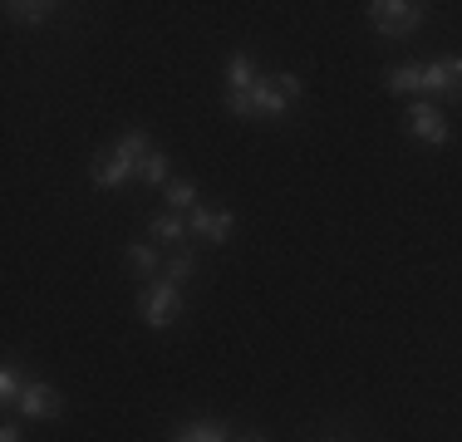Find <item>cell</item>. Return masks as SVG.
I'll return each instance as SVG.
<instances>
[{
  "label": "cell",
  "mask_w": 462,
  "mask_h": 442,
  "mask_svg": "<svg viewBox=\"0 0 462 442\" xmlns=\"http://www.w3.org/2000/svg\"><path fill=\"white\" fill-rule=\"evenodd\" d=\"M148 152H152V143H148V133L143 128H128L124 138L114 143V152H98L94 158V187H104V192H114V187H124V182H138V168L148 162Z\"/></svg>",
  "instance_id": "cell-1"
},
{
  "label": "cell",
  "mask_w": 462,
  "mask_h": 442,
  "mask_svg": "<svg viewBox=\"0 0 462 442\" xmlns=\"http://www.w3.org/2000/svg\"><path fill=\"white\" fill-rule=\"evenodd\" d=\"M423 15H428V5H418V0H374L369 5V25L383 40H409L423 25Z\"/></svg>",
  "instance_id": "cell-2"
},
{
  "label": "cell",
  "mask_w": 462,
  "mask_h": 442,
  "mask_svg": "<svg viewBox=\"0 0 462 442\" xmlns=\"http://www.w3.org/2000/svg\"><path fill=\"white\" fill-rule=\"evenodd\" d=\"M178 309H182V285H172V281H152V285H143V295H138V315L148 319V329H168L172 319H178Z\"/></svg>",
  "instance_id": "cell-3"
},
{
  "label": "cell",
  "mask_w": 462,
  "mask_h": 442,
  "mask_svg": "<svg viewBox=\"0 0 462 442\" xmlns=\"http://www.w3.org/2000/svg\"><path fill=\"white\" fill-rule=\"evenodd\" d=\"M409 138L413 143H428V148H443V143H448L443 108H433L428 98H413V104H409Z\"/></svg>",
  "instance_id": "cell-4"
},
{
  "label": "cell",
  "mask_w": 462,
  "mask_h": 442,
  "mask_svg": "<svg viewBox=\"0 0 462 442\" xmlns=\"http://www.w3.org/2000/svg\"><path fill=\"white\" fill-rule=\"evenodd\" d=\"M187 231L202 236L207 246H226V236L236 231V216H231L226 207H192V212H187Z\"/></svg>",
  "instance_id": "cell-5"
},
{
  "label": "cell",
  "mask_w": 462,
  "mask_h": 442,
  "mask_svg": "<svg viewBox=\"0 0 462 442\" xmlns=\"http://www.w3.org/2000/svg\"><path fill=\"white\" fill-rule=\"evenodd\" d=\"M20 413L25 418H35V423H54V418L64 413V398L54 383H25V393H20Z\"/></svg>",
  "instance_id": "cell-6"
},
{
  "label": "cell",
  "mask_w": 462,
  "mask_h": 442,
  "mask_svg": "<svg viewBox=\"0 0 462 442\" xmlns=\"http://www.w3.org/2000/svg\"><path fill=\"white\" fill-rule=\"evenodd\" d=\"M423 94L462 98V60H457V54H448V60L423 64Z\"/></svg>",
  "instance_id": "cell-7"
},
{
  "label": "cell",
  "mask_w": 462,
  "mask_h": 442,
  "mask_svg": "<svg viewBox=\"0 0 462 442\" xmlns=\"http://www.w3.org/2000/svg\"><path fill=\"white\" fill-rule=\"evenodd\" d=\"M256 64H251V54H231L226 60V94H251L256 88Z\"/></svg>",
  "instance_id": "cell-8"
},
{
  "label": "cell",
  "mask_w": 462,
  "mask_h": 442,
  "mask_svg": "<svg viewBox=\"0 0 462 442\" xmlns=\"http://www.w3.org/2000/svg\"><path fill=\"white\" fill-rule=\"evenodd\" d=\"M383 88H389V94H399V98L423 94V64H399V69H389Z\"/></svg>",
  "instance_id": "cell-9"
},
{
  "label": "cell",
  "mask_w": 462,
  "mask_h": 442,
  "mask_svg": "<svg viewBox=\"0 0 462 442\" xmlns=\"http://www.w3.org/2000/svg\"><path fill=\"white\" fill-rule=\"evenodd\" d=\"M172 442H231V433H226V423H217V418H197V423L178 428Z\"/></svg>",
  "instance_id": "cell-10"
},
{
  "label": "cell",
  "mask_w": 462,
  "mask_h": 442,
  "mask_svg": "<svg viewBox=\"0 0 462 442\" xmlns=\"http://www.w3.org/2000/svg\"><path fill=\"white\" fill-rule=\"evenodd\" d=\"M162 197H168V207H172V212H192V207H197V182H192V177H172V182L168 187H162Z\"/></svg>",
  "instance_id": "cell-11"
},
{
  "label": "cell",
  "mask_w": 462,
  "mask_h": 442,
  "mask_svg": "<svg viewBox=\"0 0 462 442\" xmlns=\"http://www.w3.org/2000/svg\"><path fill=\"white\" fill-rule=\"evenodd\" d=\"M128 265H134V275L148 281V275L162 265V256H158V246H152V241H128Z\"/></svg>",
  "instance_id": "cell-12"
},
{
  "label": "cell",
  "mask_w": 462,
  "mask_h": 442,
  "mask_svg": "<svg viewBox=\"0 0 462 442\" xmlns=\"http://www.w3.org/2000/svg\"><path fill=\"white\" fill-rule=\"evenodd\" d=\"M138 182H148V187H168V182H172V177H168V152L152 148V152H148V162L138 168Z\"/></svg>",
  "instance_id": "cell-13"
},
{
  "label": "cell",
  "mask_w": 462,
  "mask_h": 442,
  "mask_svg": "<svg viewBox=\"0 0 462 442\" xmlns=\"http://www.w3.org/2000/svg\"><path fill=\"white\" fill-rule=\"evenodd\" d=\"M187 236V216L182 212H162L158 221H152V241H168V246H172V241H182Z\"/></svg>",
  "instance_id": "cell-14"
},
{
  "label": "cell",
  "mask_w": 462,
  "mask_h": 442,
  "mask_svg": "<svg viewBox=\"0 0 462 442\" xmlns=\"http://www.w3.org/2000/svg\"><path fill=\"white\" fill-rule=\"evenodd\" d=\"M192 275H197V256H192V251H178V256L162 265V281H172V285L192 281Z\"/></svg>",
  "instance_id": "cell-15"
},
{
  "label": "cell",
  "mask_w": 462,
  "mask_h": 442,
  "mask_svg": "<svg viewBox=\"0 0 462 442\" xmlns=\"http://www.w3.org/2000/svg\"><path fill=\"white\" fill-rule=\"evenodd\" d=\"M20 393H25V379H20L15 364H5V369H0V398H5L10 408H15V403H20Z\"/></svg>",
  "instance_id": "cell-16"
},
{
  "label": "cell",
  "mask_w": 462,
  "mask_h": 442,
  "mask_svg": "<svg viewBox=\"0 0 462 442\" xmlns=\"http://www.w3.org/2000/svg\"><path fill=\"white\" fill-rule=\"evenodd\" d=\"M5 10H10V20H30V25H40V20H45L54 5H45V0H35V5H25V0H10Z\"/></svg>",
  "instance_id": "cell-17"
},
{
  "label": "cell",
  "mask_w": 462,
  "mask_h": 442,
  "mask_svg": "<svg viewBox=\"0 0 462 442\" xmlns=\"http://www.w3.org/2000/svg\"><path fill=\"white\" fill-rule=\"evenodd\" d=\"M271 79H276V88H281L285 98H291V104H295V98H305V84H300V74H271Z\"/></svg>",
  "instance_id": "cell-18"
},
{
  "label": "cell",
  "mask_w": 462,
  "mask_h": 442,
  "mask_svg": "<svg viewBox=\"0 0 462 442\" xmlns=\"http://www.w3.org/2000/svg\"><path fill=\"white\" fill-rule=\"evenodd\" d=\"M0 442H20V428H15V423H5V428H0Z\"/></svg>",
  "instance_id": "cell-19"
},
{
  "label": "cell",
  "mask_w": 462,
  "mask_h": 442,
  "mask_svg": "<svg viewBox=\"0 0 462 442\" xmlns=\"http://www.w3.org/2000/svg\"><path fill=\"white\" fill-rule=\"evenodd\" d=\"M231 442H266L261 433H241V437H231Z\"/></svg>",
  "instance_id": "cell-20"
},
{
  "label": "cell",
  "mask_w": 462,
  "mask_h": 442,
  "mask_svg": "<svg viewBox=\"0 0 462 442\" xmlns=\"http://www.w3.org/2000/svg\"><path fill=\"white\" fill-rule=\"evenodd\" d=\"M325 442H339V437H325Z\"/></svg>",
  "instance_id": "cell-21"
}]
</instances>
